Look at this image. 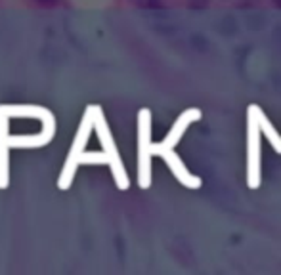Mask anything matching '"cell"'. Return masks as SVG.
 <instances>
[{
  "instance_id": "4",
  "label": "cell",
  "mask_w": 281,
  "mask_h": 275,
  "mask_svg": "<svg viewBox=\"0 0 281 275\" xmlns=\"http://www.w3.org/2000/svg\"><path fill=\"white\" fill-rule=\"evenodd\" d=\"M159 155L166 161V165L170 167L172 174L176 176V180L180 181L184 188H189V189H199L201 188V178H197V176H193V174L187 172V168L184 167V163L176 157V153H174L172 149H168V151H161Z\"/></svg>"
},
{
  "instance_id": "2",
  "label": "cell",
  "mask_w": 281,
  "mask_h": 275,
  "mask_svg": "<svg viewBox=\"0 0 281 275\" xmlns=\"http://www.w3.org/2000/svg\"><path fill=\"white\" fill-rule=\"evenodd\" d=\"M149 155H152V144H149V111L145 109L140 113V188H149Z\"/></svg>"
},
{
  "instance_id": "3",
  "label": "cell",
  "mask_w": 281,
  "mask_h": 275,
  "mask_svg": "<svg viewBox=\"0 0 281 275\" xmlns=\"http://www.w3.org/2000/svg\"><path fill=\"white\" fill-rule=\"evenodd\" d=\"M197 119H201V111H199V109H189V111H186V113H182L180 119H178L176 124H174V128L168 132V136L165 138V142H161L159 145H152V151L159 155L161 151H168V149H172L174 145L180 142L184 130H186L187 126L193 123V121H197Z\"/></svg>"
},
{
  "instance_id": "1",
  "label": "cell",
  "mask_w": 281,
  "mask_h": 275,
  "mask_svg": "<svg viewBox=\"0 0 281 275\" xmlns=\"http://www.w3.org/2000/svg\"><path fill=\"white\" fill-rule=\"evenodd\" d=\"M260 107L251 105L247 119V186L251 189H256L260 186V121H258Z\"/></svg>"
}]
</instances>
